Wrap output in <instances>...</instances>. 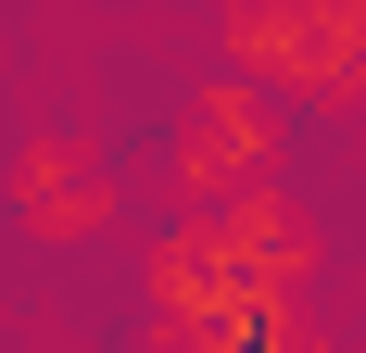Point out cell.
<instances>
[{"label":"cell","instance_id":"6da1fadb","mask_svg":"<svg viewBox=\"0 0 366 353\" xmlns=\"http://www.w3.org/2000/svg\"><path fill=\"white\" fill-rule=\"evenodd\" d=\"M291 164V114H278V89H253V76H215V89H189L177 114V151H164V176H177V202H240V189H265V176Z\"/></svg>","mask_w":366,"mask_h":353},{"label":"cell","instance_id":"7a4b0ae2","mask_svg":"<svg viewBox=\"0 0 366 353\" xmlns=\"http://www.w3.org/2000/svg\"><path fill=\"white\" fill-rule=\"evenodd\" d=\"M114 202H127L114 151H102V139H64V126H51V139H13V164H0V214H13L26 240H51V252L102 240Z\"/></svg>","mask_w":366,"mask_h":353},{"label":"cell","instance_id":"3957f363","mask_svg":"<svg viewBox=\"0 0 366 353\" xmlns=\"http://www.w3.org/2000/svg\"><path fill=\"white\" fill-rule=\"evenodd\" d=\"M139 290H152V341H164V328L215 316V303H240V290H265V278H253V252H240V227H227V214L202 202V214H177V227L152 240Z\"/></svg>","mask_w":366,"mask_h":353},{"label":"cell","instance_id":"277c9868","mask_svg":"<svg viewBox=\"0 0 366 353\" xmlns=\"http://www.w3.org/2000/svg\"><path fill=\"white\" fill-rule=\"evenodd\" d=\"M215 38H227V76H253L278 101H316V0H227Z\"/></svg>","mask_w":366,"mask_h":353},{"label":"cell","instance_id":"5b68a950","mask_svg":"<svg viewBox=\"0 0 366 353\" xmlns=\"http://www.w3.org/2000/svg\"><path fill=\"white\" fill-rule=\"evenodd\" d=\"M164 353H316V328H303V290H240L215 316L164 328Z\"/></svg>","mask_w":366,"mask_h":353}]
</instances>
